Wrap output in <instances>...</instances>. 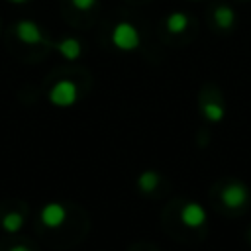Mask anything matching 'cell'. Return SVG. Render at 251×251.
I'll use <instances>...</instances> for the list:
<instances>
[{
    "label": "cell",
    "instance_id": "obj_1",
    "mask_svg": "<svg viewBox=\"0 0 251 251\" xmlns=\"http://www.w3.org/2000/svg\"><path fill=\"white\" fill-rule=\"evenodd\" d=\"M112 45L120 51H135L141 43V35L137 31V27L129 22H118L112 29Z\"/></svg>",
    "mask_w": 251,
    "mask_h": 251
},
{
    "label": "cell",
    "instance_id": "obj_2",
    "mask_svg": "<svg viewBox=\"0 0 251 251\" xmlns=\"http://www.w3.org/2000/svg\"><path fill=\"white\" fill-rule=\"evenodd\" d=\"M47 98L57 108H69L78 100V86L71 78H61L49 88Z\"/></svg>",
    "mask_w": 251,
    "mask_h": 251
},
{
    "label": "cell",
    "instance_id": "obj_3",
    "mask_svg": "<svg viewBox=\"0 0 251 251\" xmlns=\"http://www.w3.org/2000/svg\"><path fill=\"white\" fill-rule=\"evenodd\" d=\"M14 33H16V37H18L22 43H25V45H39V43L45 41L43 31H41V27L37 25V22L27 20V18L16 22Z\"/></svg>",
    "mask_w": 251,
    "mask_h": 251
},
{
    "label": "cell",
    "instance_id": "obj_4",
    "mask_svg": "<svg viewBox=\"0 0 251 251\" xmlns=\"http://www.w3.org/2000/svg\"><path fill=\"white\" fill-rule=\"evenodd\" d=\"M247 200H249V188H247V184H243V182H239V180L229 182V184L224 186V190H222V202H224L227 208H231V210H237V208L245 206Z\"/></svg>",
    "mask_w": 251,
    "mask_h": 251
},
{
    "label": "cell",
    "instance_id": "obj_5",
    "mask_svg": "<svg viewBox=\"0 0 251 251\" xmlns=\"http://www.w3.org/2000/svg\"><path fill=\"white\" fill-rule=\"evenodd\" d=\"M178 218H180V224H182V226H186V227H190V229H198V227H202V226L206 224L208 212H206L204 206L198 204V202H186V204L180 208Z\"/></svg>",
    "mask_w": 251,
    "mask_h": 251
},
{
    "label": "cell",
    "instance_id": "obj_6",
    "mask_svg": "<svg viewBox=\"0 0 251 251\" xmlns=\"http://www.w3.org/2000/svg\"><path fill=\"white\" fill-rule=\"evenodd\" d=\"M39 220H41V224H43L45 227L57 229V227H61V226L65 224V220H67V208H65L63 204H59V202H49V204H45V206L41 208Z\"/></svg>",
    "mask_w": 251,
    "mask_h": 251
},
{
    "label": "cell",
    "instance_id": "obj_7",
    "mask_svg": "<svg viewBox=\"0 0 251 251\" xmlns=\"http://www.w3.org/2000/svg\"><path fill=\"white\" fill-rule=\"evenodd\" d=\"M55 47H57L59 55H61L63 59H67V61H76V59L82 55V43H80L76 37H65V39H61Z\"/></svg>",
    "mask_w": 251,
    "mask_h": 251
},
{
    "label": "cell",
    "instance_id": "obj_8",
    "mask_svg": "<svg viewBox=\"0 0 251 251\" xmlns=\"http://www.w3.org/2000/svg\"><path fill=\"white\" fill-rule=\"evenodd\" d=\"M214 24L220 29H231L235 24V12L227 4H218L214 8Z\"/></svg>",
    "mask_w": 251,
    "mask_h": 251
},
{
    "label": "cell",
    "instance_id": "obj_9",
    "mask_svg": "<svg viewBox=\"0 0 251 251\" xmlns=\"http://www.w3.org/2000/svg\"><path fill=\"white\" fill-rule=\"evenodd\" d=\"M159 182H161V176H159V173L153 171V169H147V171H143V173L137 176V188H139V192H143V194L153 192V190L159 186Z\"/></svg>",
    "mask_w": 251,
    "mask_h": 251
},
{
    "label": "cell",
    "instance_id": "obj_10",
    "mask_svg": "<svg viewBox=\"0 0 251 251\" xmlns=\"http://www.w3.org/2000/svg\"><path fill=\"white\" fill-rule=\"evenodd\" d=\"M165 27H167L169 33L178 35V33H182V31L188 27V16H186L184 12H173V14L167 16Z\"/></svg>",
    "mask_w": 251,
    "mask_h": 251
},
{
    "label": "cell",
    "instance_id": "obj_11",
    "mask_svg": "<svg viewBox=\"0 0 251 251\" xmlns=\"http://www.w3.org/2000/svg\"><path fill=\"white\" fill-rule=\"evenodd\" d=\"M2 229L8 231V233H18L22 227H24V214L18 212V210H12L8 214L2 216Z\"/></svg>",
    "mask_w": 251,
    "mask_h": 251
},
{
    "label": "cell",
    "instance_id": "obj_12",
    "mask_svg": "<svg viewBox=\"0 0 251 251\" xmlns=\"http://www.w3.org/2000/svg\"><path fill=\"white\" fill-rule=\"evenodd\" d=\"M202 114H204V118H206L208 122L218 124V122L224 120L226 110H224V106H222L220 102H206V104L202 106Z\"/></svg>",
    "mask_w": 251,
    "mask_h": 251
},
{
    "label": "cell",
    "instance_id": "obj_13",
    "mask_svg": "<svg viewBox=\"0 0 251 251\" xmlns=\"http://www.w3.org/2000/svg\"><path fill=\"white\" fill-rule=\"evenodd\" d=\"M96 2H98V0H71V4H73L76 10H80V12L92 10V8L96 6Z\"/></svg>",
    "mask_w": 251,
    "mask_h": 251
},
{
    "label": "cell",
    "instance_id": "obj_14",
    "mask_svg": "<svg viewBox=\"0 0 251 251\" xmlns=\"http://www.w3.org/2000/svg\"><path fill=\"white\" fill-rule=\"evenodd\" d=\"M8 251H31V249H29L27 245H22V243H20V245H12Z\"/></svg>",
    "mask_w": 251,
    "mask_h": 251
},
{
    "label": "cell",
    "instance_id": "obj_15",
    "mask_svg": "<svg viewBox=\"0 0 251 251\" xmlns=\"http://www.w3.org/2000/svg\"><path fill=\"white\" fill-rule=\"evenodd\" d=\"M8 2H12V4H24V2H27V0H8Z\"/></svg>",
    "mask_w": 251,
    "mask_h": 251
}]
</instances>
